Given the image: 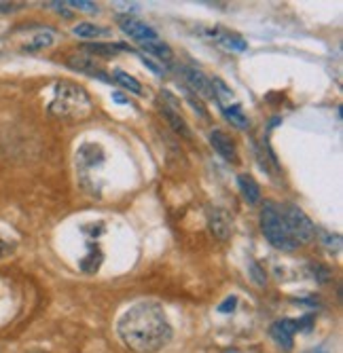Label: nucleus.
<instances>
[{
  "mask_svg": "<svg viewBox=\"0 0 343 353\" xmlns=\"http://www.w3.org/2000/svg\"><path fill=\"white\" fill-rule=\"evenodd\" d=\"M119 339L136 353H155L172 341V324L166 309L155 301H140L126 309L117 322Z\"/></svg>",
  "mask_w": 343,
  "mask_h": 353,
  "instance_id": "f257e3e1",
  "label": "nucleus"
},
{
  "mask_svg": "<svg viewBox=\"0 0 343 353\" xmlns=\"http://www.w3.org/2000/svg\"><path fill=\"white\" fill-rule=\"evenodd\" d=\"M49 114L57 121H83L91 114V100L87 91L72 83V81H59L53 87V98L49 102Z\"/></svg>",
  "mask_w": 343,
  "mask_h": 353,
  "instance_id": "f03ea898",
  "label": "nucleus"
},
{
  "mask_svg": "<svg viewBox=\"0 0 343 353\" xmlns=\"http://www.w3.org/2000/svg\"><path fill=\"white\" fill-rule=\"evenodd\" d=\"M261 233L265 235V239L275 248V250H282V252H293L299 245L295 243V239L291 237L288 229H286V222L282 218V212H280L273 203H265L261 210Z\"/></svg>",
  "mask_w": 343,
  "mask_h": 353,
  "instance_id": "7ed1b4c3",
  "label": "nucleus"
},
{
  "mask_svg": "<svg viewBox=\"0 0 343 353\" xmlns=\"http://www.w3.org/2000/svg\"><path fill=\"white\" fill-rule=\"evenodd\" d=\"M282 218L286 222V229L291 233V237L295 239L297 245L309 243L316 237V224L311 222V218L299 208V205H286L282 210Z\"/></svg>",
  "mask_w": 343,
  "mask_h": 353,
  "instance_id": "20e7f679",
  "label": "nucleus"
},
{
  "mask_svg": "<svg viewBox=\"0 0 343 353\" xmlns=\"http://www.w3.org/2000/svg\"><path fill=\"white\" fill-rule=\"evenodd\" d=\"M299 332L297 319H277L269 326V336L275 341L277 347H282L284 351H291L295 345V334Z\"/></svg>",
  "mask_w": 343,
  "mask_h": 353,
  "instance_id": "39448f33",
  "label": "nucleus"
},
{
  "mask_svg": "<svg viewBox=\"0 0 343 353\" xmlns=\"http://www.w3.org/2000/svg\"><path fill=\"white\" fill-rule=\"evenodd\" d=\"M182 79L189 85L191 91H195L197 95L206 100H214V85L212 79H208L202 70H197L195 66H184L182 68Z\"/></svg>",
  "mask_w": 343,
  "mask_h": 353,
  "instance_id": "423d86ee",
  "label": "nucleus"
},
{
  "mask_svg": "<svg viewBox=\"0 0 343 353\" xmlns=\"http://www.w3.org/2000/svg\"><path fill=\"white\" fill-rule=\"evenodd\" d=\"M119 28L136 43H146V41L157 39V32H155V28H150L148 23H144L140 19H134L130 15L119 17Z\"/></svg>",
  "mask_w": 343,
  "mask_h": 353,
  "instance_id": "0eeeda50",
  "label": "nucleus"
},
{
  "mask_svg": "<svg viewBox=\"0 0 343 353\" xmlns=\"http://www.w3.org/2000/svg\"><path fill=\"white\" fill-rule=\"evenodd\" d=\"M208 227L212 231V235L221 241H227L233 233V222H231V216L221 210V208H212L208 212Z\"/></svg>",
  "mask_w": 343,
  "mask_h": 353,
  "instance_id": "6e6552de",
  "label": "nucleus"
},
{
  "mask_svg": "<svg viewBox=\"0 0 343 353\" xmlns=\"http://www.w3.org/2000/svg\"><path fill=\"white\" fill-rule=\"evenodd\" d=\"M210 144L212 148L221 154L227 163H239V152L235 148V142L229 138V134H225L223 130H214L210 134Z\"/></svg>",
  "mask_w": 343,
  "mask_h": 353,
  "instance_id": "1a4fd4ad",
  "label": "nucleus"
},
{
  "mask_svg": "<svg viewBox=\"0 0 343 353\" xmlns=\"http://www.w3.org/2000/svg\"><path fill=\"white\" fill-rule=\"evenodd\" d=\"M70 68L79 70V72H85L89 77H98L102 81H110V77H106L104 68L98 63V59L93 57V55H81V57H72L70 61Z\"/></svg>",
  "mask_w": 343,
  "mask_h": 353,
  "instance_id": "9d476101",
  "label": "nucleus"
},
{
  "mask_svg": "<svg viewBox=\"0 0 343 353\" xmlns=\"http://www.w3.org/2000/svg\"><path fill=\"white\" fill-rule=\"evenodd\" d=\"M208 34L216 41V43H221L223 47L231 49V51H246L248 49V43L235 34V32H229V30H223V28H216V30H210Z\"/></svg>",
  "mask_w": 343,
  "mask_h": 353,
  "instance_id": "9b49d317",
  "label": "nucleus"
},
{
  "mask_svg": "<svg viewBox=\"0 0 343 353\" xmlns=\"http://www.w3.org/2000/svg\"><path fill=\"white\" fill-rule=\"evenodd\" d=\"M237 186H239V192L242 197L248 205H257L261 201V186L257 184V180L248 174H239L237 176Z\"/></svg>",
  "mask_w": 343,
  "mask_h": 353,
  "instance_id": "f8f14e48",
  "label": "nucleus"
},
{
  "mask_svg": "<svg viewBox=\"0 0 343 353\" xmlns=\"http://www.w3.org/2000/svg\"><path fill=\"white\" fill-rule=\"evenodd\" d=\"M53 41H55V37H53V32L51 30H37V32H32L28 39H26V43L21 45V51H26V53H35V51H41V49H47V47H51L53 45Z\"/></svg>",
  "mask_w": 343,
  "mask_h": 353,
  "instance_id": "ddd939ff",
  "label": "nucleus"
},
{
  "mask_svg": "<svg viewBox=\"0 0 343 353\" xmlns=\"http://www.w3.org/2000/svg\"><path fill=\"white\" fill-rule=\"evenodd\" d=\"M221 110H223L225 119L235 127V130H242V132H244V130H248V127H251V121H248V117H246L242 104H237V102L225 104V106H221Z\"/></svg>",
  "mask_w": 343,
  "mask_h": 353,
  "instance_id": "4468645a",
  "label": "nucleus"
},
{
  "mask_svg": "<svg viewBox=\"0 0 343 353\" xmlns=\"http://www.w3.org/2000/svg\"><path fill=\"white\" fill-rule=\"evenodd\" d=\"M161 114H164V119L170 123V127L176 132V134H180V136H184V138H189L191 136V132H189V127H186V121L180 117V112H176L172 106H168V104H161Z\"/></svg>",
  "mask_w": 343,
  "mask_h": 353,
  "instance_id": "2eb2a0df",
  "label": "nucleus"
},
{
  "mask_svg": "<svg viewBox=\"0 0 343 353\" xmlns=\"http://www.w3.org/2000/svg\"><path fill=\"white\" fill-rule=\"evenodd\" d=\"M77 159H79V163L85 165V168H96V163H102L104 154H102V148L100 146H96V144H85V146H81Z\"/></svg>",
  "mask_w": 343,
  "mask_h": 353,
  "instance_id": "dca6fc26",
  "label": "nucleus"
},
{
  "mask_svg": "<svg viewBox=\"0 0 343 353\" xmlns=\"http://www.w3.org/2000/svg\"><path fill=\"white\" fill-rule=\"evenodd\" d=\"M72 34L79 37V39H102V37H108L110 30L108 28H100L96 23H89V21H83L79 26L72 28Z\"/></svg>",
  "mask_w": 343,
  "mask_h": 353,
  "instance_id": "f3484780",
  "label": "nucleus"
},
{
  "mask_svg": "<svg viewBox=\"0 0 343 353\" xmlns=\"http://www.w3.org/2000/svg\"><path fill=\"white\" fill-rule=\"evenodd\" d=\"M140 45H142V49H144L146 53L155 55V57L161 59V61H170V59H172V49H170V45L164 43L159 37H157V39H153V41H146V43H140Z\"/></svg>",
  "mask_w": 343,
  "mask_h": 353,
  "instance_id": "a211bd4d",
  "label": "nucleus"
},
{
  "mask_svg": "<svg viewBox=\"0 0 343 353\" xmlns=\"http://www.w3.org/2000/svg\"><path fill=\"white\" fill-rule=\"evenodd\" d=\"M112 79L121 85V87H126L128 91H132L134 95H144V87L138 79L130 77L128 72H123V70H112Z\"/></svg>",
  "mask_w": 343,
  "mask_h": 353,
  "instance_id": "6ab92c4d",
  "label": "nucleus"
},
{
  "mask_svg": "<svg viewBox=\"0 0 343 353\" xmlns=\"http://www.w3.org/2000/svg\"><path fill=\"white\" fill-rule=\"evenodd\" d=\"M85 51H89L93 57H112V55H117L119 51H123V47L121 45H112V43H108V45H102V43H96V45H93V43H89V45H85L83 47Z\"/></svg>",
  "mask_w": 343,
  "mask_h": 353,
  "instance_id": "aec40b11",
  "label": "nucleus"
},
{
  "mask_svg": "<svg viewBox=\"0 0 343 353\" xmlns=\"http://www.w3.org/2000/svg\"><path fill=\"white\" fill-rule=\"evenodd\" d=\"M68 7L77 9V11H85V13H98V5L96 3H87V0H70L66 3Z\"/></svg>",
  "mask_w": 343,
  "mask_h": 353,
  "instance_id": "412c9836",
  "label": "nucleus"
},
{
  "mask_svg": "<svg viewBox=\"0 0 343 353\" xmlns=\"http://www.w3.org/2000/svg\"><path fill=\"white\" fill-rule=\"evenodd\" d=\"M309 271L314 275V279H318L320 283H326L331 279V271L322 265H309Z\"/></svg>",
  "mask_w": 343,
  "mask_h": 353,
  "instance_id": "4be33fe9",
  "label": "nucleus"
},
{
  "mask_svg": "<svg viewBox=\"0 0 343 353\" xmlns=\"http://www.w3.org/2000/svg\"><path fill=\"white\" fill-rule=\"evenodd\" d=\"M322 241L329 250H339L341 248V237L339 235H331V233H322Z\"/></svg>",
  "mask_w": 343,
  "mask_h": 353,
  "instance_id": "5701e85b",
  "label": "nucleus"
},
{
  "mask_svg": "<svg viewBox=\"0 0 343 353\" xmlns=\"http://www.w3.org/2000/svg\"><path fill=\"white\" fill-rule=\"evenodd\" d=\"M251 273H253V279H255V283H257V285H265L267 275H265V271H263L257 263H253V265H251Z\"/></svg>",
  "mask_w": 343,
  "mask_h": 353,
  "instance_id": "b1692460",
  "label": "nucleus"
},
{
  "mask_svg": "<svg viewBox=\"0 0 343 353\" xmlns=\"http://www.w3.org/2000/svg\"><path fill=\"white\" fill-rule=\"evenodd\" d=\"M297 326H299V330H303V332H311V326H314V313H309V315L297 319Z\"/></svg>",
  "mask_w": 343,
  "mask_h": 353,
  "instance_id": "393cba45",
  "label": "nucleus"
},
{
  "mask_svg": "<svg viewBox=\"0 0 343 353\" xmlns=\"http://www.w3.org/2000/svg\"><path fill=\"white\" fill-rule=\"evenodd\" d=\"M15 250V243L5 239L3 235H0V259H5V256H9L11 252Z\"/></svg>",
  "mask_w": 343,
  "mask_h": 353,
  "instance_id": "a878e982",
  "label": "nucleus"
},
{
  "mask_svg": "<svg viewBox=\"0 0 343 353\" xmlns=\"http://www.w3.org/2000/svg\"><path fill=\"white\" fill-rule=\"evenodd\" d=\"M235 305H237V296H229L218 305V313H231L235 309Z\"/></svg>",
  "mask_w": 343,
  "mask_h": 353,
  "instance_id": "bb28decb",
  "label": "nucleus"
},
{
  "mask_svg": "<svg viewBox=\"0 0 343 353\" xmlns=\"http://www.w3.org/2000/svg\"><path fill=\"white\" fill-rule=\"evenodd\" d=\"M21 5H13V3H0V13H11V11H17Z\"/></svg>",
  "mask_w": 343,
  "mask_h": 353,
  "instance_id": "cd10ccee",
  "label": "nucleus"
},
{
  "mask_svg": "<svg viewBox=\"0 0 343 353\" xmlns=\"http://www.w3.org/2000/svg\"><path fill=\"white\" fill-rule=\"evenodd\" d=\"M305 353H326L324 349H311V351H305Z\"/></svg>",
  "mask_w": 343,
  "mask_h": 353,
  "instance_id": "c85d7f7f",
  "label": "nucleus"
}]
</instances>
